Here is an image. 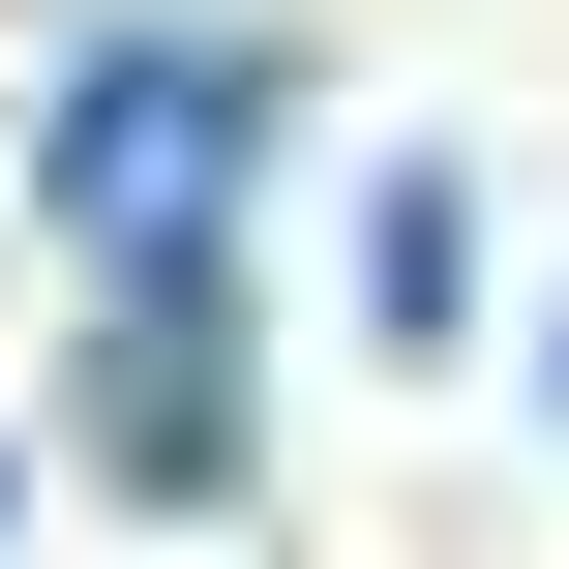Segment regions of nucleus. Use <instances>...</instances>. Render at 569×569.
I'll return each mask as SVG.
<instances>
[{"label":"nucleus","mask_w":569,"mask_h":569,"mask_svg":"<svg viewBox=\"0 0 569 569\" xmlns=\"http://www.w3.org/2000/svg\"><path fill=\"white\" fill-rule=\"evenodd\" d=\"M360 330H390V360H450V330H480V180H450V150H390V180H360Z\"/></svg>","instance_id":"nucleus-3"},{"label":"nucleus","mask_w":569,"mask_h":569,"mask_svg":"<svg viewBox=\"0 0 569 569\" xmlns=\"http://www.w3.org/2000/svg\"><path fill=\"white\" fill-rule=\"evenodd\" d=\"M90 450H120L150 510H240V330H210V300H120V330H90Z\"/></svg>","instance_id":"nucleus-2"},{"label":"nucleus","mask_w":569,"mask_h":569,"mask_svg":"<svg viewBox=\"0 0 569 569\" xmlns=\"http://www.w3.org/2000/svg\"><path fill=\"white\" fill-rule=\"evenodd\" d=\"M240 180H270V60L240 30H90L30 120V210L90 240V300H240Z\"/></svg>","instance_id":"nucleus-1"}]
</instances>
